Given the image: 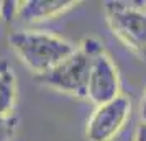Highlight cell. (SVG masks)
Listing matches in <instances>:
<instances>
[{
  "mask_svg": "<svg viewBox=\"0 0 146 141\" xmlns=\"http://www.w3.org/2000/svg\"><path fill=\"white\" fill-rule=\"evenodd\" d=\"M8 43L21 62L36 75L48 72L76 51L72 43L53 33L33 30L13 31L8 36Z\"/></svg>",
  "mask_w": 146,
  "mask_h": 141,
  "instance_id": "cell-1",
  "label": "cell"
},
{
  "mask_svg": "<svg viewBox=\"0 0 146 141\" xmlns=\"http://www.w3.org/2000/svg\"><path fill=\"white\" fill-rule=\"evenodd\" d=\"M107 23L131 53L146 58V7L131 2H107Z\"/></svg>",
  "mask_w": 146,
  "mask_h": 141,
  "instance_id": "cell-2",
  "label": "cell"
},
{
  "mask_svg": "<svg viewBox=\"0 0 146 141\" xmlns=\"http://www.w3.org/2000/svg\"><path fill=\"white\" fill-rule=\"evenodd\" d=\"M95 56L89 54L82 48H76L71 56H67L64 61H61L58 66L49 69L48 72L36 75L38 82L43 85L51 87L58 92L86 99L87 97V82H89V72Z\"/></svg>",
  "mask_w": 146,
  "mask_h": 141,
  "instance_id": "cell-3",
  "label": "cell"
},
{
  "mask_svg": "<svg viewBox=\"0 0 146 141\" xmlns=\"http://www.w3.org/2000/svg\"><path fill=\"white\" fill-rule=\"evenodd\" d=\"M131 115V100L120 94L117 99L95 107L87 121V141H112Z\"/></svg>",
  "mask_w": 146,
  "mask_h": 141,
  "instance_id": "cell-4",
  "label": "cell"
},
{
  "mask_svg": "<svg viewBox=\"0 0 146 141\" xmlns=\"http://www.w3.org/2000/svg\"><path fill=\"white\" fill-rule=\"evenodd\" d=\"M120 95V75L112 58L102 51L92 61L89 82H87V100L95 105H104Z\"/></svg>",
  "mask_w": 146,
  "mask_h": 141,
  "instance_id": "cell-5",
  "label": "cell"
},
{
  "mask_svg": "<svg viewBox=\"0 0 146 141\" xmlns=\"http://www.w3.org/2000/svg\"><path fill=\"white\" fill-rule=\"evenodd\" d=\"M74 5H77L74 0H25L18 2L17 17L23 21L53 20L71 10Z\"/></svg>",
  "mask_w": 146,
  "mask_h": 141,
  "instance_id": "cell-6",
  "label": "cell"
},
{
  "mask_svg": "<svg viewBox=\"0 0 146 141\" xmlns=\"http://www.w3.org/2000/svg\"><path fill=\"white\" fill-rule=\"evenodd\" d=\"M17 102V77L7 61L0 66V115H12Z\"/></svg>",
  "mask_w": 146,
  "mask_h": 141,
  "instance_id": "cell-7",
  "label": "cell"
},
{
  "mask_svg": "<svg viewBox=\"0 0 146 141\" xmlns=\"http://www.w3.org/2000/svg\"><path fill=\"white\" fill-rule=\"evenodd\" d=\"M18 126V118L12 115H0V141H12Z\"/></svg>",
  "mask_w": 146,
  "mask_h": 141,
  "instance_id": "cell-8",
  "label": "cell"
},
{
  "mask_svg": "<svg viewBox=\"0 0 146 141\" xmlns=\"http://www.w3.org/2000/svg\"><path fill=\"white\" fill-rule=\"evenodd\" d=\"M17 10H18V2H15V0H5V2H2L0 17L5 21H10L13 17H17Z\"/></svg>",
  "mask_w": 146,
  "mask_h": 141,
  "instance_id": "cell-9",
  "label": "cell"
},
{
  "mask_svg": "<svg viewBox=\"0 0 146 141\" xmlns=\"http://www.w3.org/2000/svg\"><path fill=\"white\" fill-rule=\"evenodd\" d=\"M133 141H146V123H141L136 126V131H135V138Z\"/></svg>",
  "mask_w": 146,
  "mask_h": 141,
  "instance_id": "cell-10",
  "label": "cell"
},
{
  "mask_svg": "<svg viewBox=\"0 0 146 141\" xmlns=\"http://www.w3.org/2000/svg\"><path fill=\"white\" fill-rule=\"evenodd\" d=\"M139 118H141V123H146V92L141 99V105H139Z\"/></svg>",
  "mask_w": 146,
  "mask_h": 141,
  "instance_id": "cell-11",
  "label": "cell"
},
{
  "mask_svg": "<svg viewBox=\"0 0 146 141\" xmlns=\"http://www.w3.org/2000/svg\"><path fill=\"white\" fill-rule=\"evenodd\" d=\"M0 66H2V61H0Z\"/></svg>",
  "mask_w": 146,
  "mask_h": 141,
  "instance_id": "cell-12",
  "label": "cell"
}]
</instances>
